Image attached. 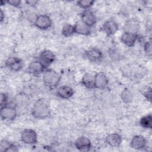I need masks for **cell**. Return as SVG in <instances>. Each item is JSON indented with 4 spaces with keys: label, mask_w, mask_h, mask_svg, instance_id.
Here are the masks:
<instances>
[{
    "label": "cell",
    "mask_w": 152,
    "mask_h": 152,
    "mask_svg": "<svg viewBox=\"0 0 152 152\" xmlns=\"http://www.w3.org/2000/svg\"><path fill=\"white\" fill-rule=\"evenodd\" d=\"M31 113L37 119H45L50 115V108L47 102L43 99H37L33 104Z\"/></svg>",
    "instance_id": "6da1fadb"
},
{
    "label": "cell",
    "mask_w": 152,
    "mask_h": 152,
    "mask_svg": "<svg viewBox=\"0 0 152 152\" xmlns=\"http://www.w3.org/2000/svg\"><path fill=\"white\" fill-rule=\"evenodd\" d=\"M61 80V75L53 69L47 68L43 74V84L50 90L56 88L60 83Z\"/></svg>",
    "instance_id": "7a4b0ae2"
},
{
    "label": "cell",
    "mask_w": 152,
    "mask_h": 152,
    "mask_svg": "<svg viewBox=\"0 0 152 152\" xmlns=\"http://www.w3.org/2000/svg\"><path fill=\"white\" fill-rule=\"evenodd\" d=\"M84 58L91 62H100L103 58V54L101 50L97 48H90L85 50L83 53Z\"/></svg>",
    "instance_id": "3957f363"
},
{
    "label": "cell",
    "mask_w": 152,
    "mask_h": 152,
    "mask_svg": "<svg viewBox=\"0 0 152 152\" xmlns=\"http://www.w3.org/2000/svg\"><path fill=\"white\" fill-rule=\"evenodd\" d=\"M21 141L28 145H34L37 142V134L32 129H25L21 132Z\"/></svg>",
    "instance_id": "277c9868"
},
{
    "label": "cell",
    "mask_w": 152,
    "mask_h": 152,
    "mask_svg": "<svg viewBox=\"0 0 152 152\" xmlns=\"http://www.w3.org/2000/svg\"><path fill=\"white\" fill-rule=\"evenodd\" d=\"M0 116L2 121H11L16 118L17 112L14 107L7 104L1 107Z\"/></svg>",
    "instance_id": "5b68a950"
},
{
    "label": "cell",
    "mask_w": 152,
    "mask_h": 152,
    "mask_svg": "<svg viewBox=\"0 0 152 152\" xmlns=\"http://www.w3.org/2000/svg\"><path fill=\"white\" fill-rule=\"evenodd\" d=\"M5 66L12 72L20 71L24 66L23 60L18 57H9L5 62Z\"/></svg>",
    "instance_id": "8992f818"
},
{
    "label": "cell",
    "mask_w": 152,
    "mask_h": 152,
    "mask_svg": "<svg viewBox=\"0 0 152 152\" xmlns=\"http://www.w3.org/2000/svg\"><path fill=\"white\" fill-rule=\"evenodd\" d=\"M34 25L41 30H46L51 27L52 21L48 15L40 14L37 15Z\"/></svg>",
    "instance_id": "52a82bcc"
},
{
    "label": "cell",
    "mask_w": 152,
    "mask_h": 152,
    "mask_svg": "<svg viewBox=\"0 0 152 152\" xmlns=\"http://www.w3.org/2000/svg\"><path fill=\"white\" fill-rule=\"evenodd\" d=\"M46 69L47 66H46L39 59L31 62L28 66V72L35 76H37L42 74H43Z\"/></svg>",
    "instance_id": "ba28073f"
},
{
    "label": "cell",
    "mask_w": 152,
    "mask_h": 152,
    "mask_svg": "<svg viewBox=\"0 0 152 152\" xmlns=\"http://www.w3.org/2000/svg\"><path fill=\"white\" fill-rule=\"evenodd\" d=\"M74 145L78 150L83 152L88 151L91 148V142L90 140L86 136L79 137L75 140Z\"/></svg>",
    "instance_id": "9c48e42d"
},
{
    "label": "cell",
    "mask_w": 152,
    "mask_h": 152,
    "mask_svg": "<svg viewBox=\"0 0 152 152\" xmlns=\"http://www.w3.org/2000/svg\"><path fill=\"white\" fill-rule=\"evenodd\" d=\"M80 17V20L90 27H93L97 22V18L96 15L90 9L84 10L81 12Z\"/></svg>",
    "instance_id": "30bf717a"
},
{
    "label": "cell",
    "mask_w": 152,
    "mask_h": 152,
    "mask_svg": "<svg viewBox=\"0 0 152 152\" xmlns=\"http://www.w3.org/2000/svg\"><path fill=\"white\" fill-rule=\"evenodd\" d=\"M95 88L103 90L106 88L109 84V79L103 72H97L94 75Z\"/></svg>",
    "instance_id": "8fae6325"
},
{
    "label": "cell",
    "mask_w": 152,
    "mask_h": 152,
    "mask_svg": "<svg viewBox=\"0 0 152 152\" xmlns=\"http://www.w3.org/2000/svg\"><path fill=\"white\" fill-rule=\"evenodd\" d=\"M56 59L55 53L50 50H44L39 55V60L40 61L46 66H48L54 62Z\"/></svg>",
    "instance_id": "7c38bea8"
},
{
    "label": "cell",
    "mask_w": 152,
    "mask_h": 152,
    "mask_svg": "<svg viewBox=\"0 0 152 152\" xmlns=\"http://www.w3.org/2000/svg\"><path fill=\"white\" fill-rule=\"evenodd\" d=\"M123 28L124 32H128L137 34L140 30L139 22L135 18H129L125 21Z\"/></svg>",
    "instance_id": "4fadbf2b"
},
{
    "label": "cell",
    "mask_w": 152,
    "mask_h": 152,
    "mask_svg": "<svg viewBox=\"0 0 152 152\" xmlns=\"http://www.w3.org/2000/svg\"><path fill=\"white\" fill-rule=\"evenodd\" d=\"M119 26L118 23L112 20L106 21L102 26V29L107 36L114 35L118 30Z\"/></svg>",
    "instance_id": "5bb4252c"
},
{
    "label": "cell",
    "mask_w": 152,
    "mask_h": 152,
    "mask_svg": "<svg viewBox=\"0 0 152 152\" xmlns=\"http://www.w3.org/2000/svg\"><path fill=\"white\" fill-rule=\"evenodd\" d=\"M146 145L147 141L142 135H135L132 138L130 141L131 147L135 150H142L146 147Z\"/></svg>",
    "instance_id": "9a60e30c"
},
{
    "label": "cell",
    "mask_w": 152,
    "mask_h": 152,
    "mask_svg": "<svg viewBox=\"0 0 152 152\" xmlns=\"http://www.w3.org/2000/svg\"><path fill=\"white\" fill-rule=\"evenodd\" d=\"M74 94V89L71 87L66 85L59 87L56 90V95L62 99H69L73 96Z\"/></svg>",
    "instance_id": "2e32d148"
},
{
    "label": "cell",
    "mask_w": 152,
    "mask_h": 152,
    "mask_svg": "<svg viewBox=\"0 0 152 152\" xmlns=\"http://www.w3.org/2000/svg\"><path fill=\"white\" fill-rule=\"evenodd\" d=\"M137 38V34L124 31L121 36L120 40L125 46L128 47H132L135 44Z\"/></svg>",
    "instance_id": "e0dca14e"
},
{
    "label": "cell",
    "mask_w": 152,
    "mask_h": 152,
    "mask_svg": "<svg viewBox=\"0 0 152 152\" xmlns=\"http://www.w3.org/2000/svg\"><path fill=\"white\" fill-rule=\"evenodd\" d=\"M122 141V136L116 132L110 133L106 137V143L112 147H118L120 146Z\"/></svg>",
    "instance_id": "ac0fdd59"
},
{
    "label": "cell",
    "mask_w": 152,
    "mask_h": 152,
    "mask_svg": "<svg viewBox=\"0 0 152 152\" xmlns=\"http://www.w3.org/2000/svg\"><path fill=\"white\" fill-rule=\"evenodd\" d=\"M74 26L75 33L77 34L83 36H89L91 33V27H88L81 20L77 21Z\"/></svg>",
    "instance_id": "d6986e66"
},
{
    "label": "cell",
    "mask_w": 152,
    "mask_h": 152,
    "mask_svg": "<svg viewBox=\"0 0 152 152\" xmlns=\"http://www.w3.org/2000/svg\"><path fill=\"white\" fill-rule=\"evenodd\" d=\"M81 84L88 89H93L95 88V80L94 75L90 74H85L81 80Z\"/></svg>",
    "instance_id": "ffe728a7"
},
{
    "label": "cell",
    "mask_w": 152,
    "mask_h": 152,
    "mask_svg": "<svg viewBox=\"0 0 152 152\" xmlns=\"http://www.w3.org/2000/svg\"><path fill=\"white\" fill-rule=\"evenodd\" d=\"M140 125L141 127L146 129H151L152 115L151 113L147 114L140 118Z\"/></svg>",
    "instance_id": "44dd1931"
},
{
    "label": "cell",
    "mask_w": 152,
    "mask_h": 152,
    "mask_svg": "<svg viewBox=\"0 0 152 152\" xmlns=\"http://www.w3.org/2000/svg\"><path fill=\"white\" fill-rule=\"evenodd\" d=\"M74 33H75V31L74 25L67 23L63 26L61 30V34L64 37H68L72 36Z\"/></svg>",
    "instance_id": "7402d4cb"
},
{
    "label": "cell",
    "mask_w": 152,
    "mask_h": 152,
    "mask_svg": "<svg viewBox=\"0 0 152 152\" xmlns=\"http://www.w3.org/2000/svg\"><path fill=\"white\" fill-rule=\"evenodd\" d=\"M121 98L123 102L128 103L132 101L134 99V94L129 89L125 88L121 93Z\"/></svg>",
    "instance_id": "603a6c76"
},
{
    "label": "cell",
    "mask_w": 152,
    "mask_h": 152,
    "mask_svg": "<svg viewBox=\"0 0 152 152\" xmlns=\"http://www.w3.org/2000/svg\"><path fill=\"white\" fill-rule=\"evenodd\" d=\"M94 3L95 1L93 0H80L77 1V5L84 10L90 9Z\"/></svg>",
    "instance_id": "cb8c5ba5"
},
{
    "label": "cell",
    "mask_w": 152,
    "mask_h": 152,
    "mask_svg": "<svg viewBox=\"0 0 152 152\" xmlns=\"http://www.w3.org/2000/svg\"><path fill=\"white\" fill-rule=\"evenodd\" d=\"M12 143L6 140H2L0 143V151L1 152H8V149L11 146Z\"/></svg>",
    "instance_id": "d4e9b609"
},
{
    "label": "cell",
    "mask_w": 152,
    "mask_h": 152,
    "mask_svg": "<svg viewBox=\"0 0 152 152\" xmlns=\"http://www.w3.org/2000/svg\"><path fill=\"white\" fill-rule=\"evenodd\" d=\"M152 46H151V40L146 42L144 45V50L146 55L148 56H151V51H152Z\"/></svg>",
    "instance_id": "484cf974"
},
{
    "label": "cell",
    "mask_w": 152,
    "mask_h": 152,
    "mask_svg": "<svg viewBox=\"0 0 152 152\" xmlns=\"http://www.w3.org/2000/svg\"><path fill=\"white\" fill-rule=\"evenodd\" d=\"M8 100V96L5 93H1L0 96V105L1 107L7 105Z\"/></svg>",
    "instance_id": "4316f807"
},
{
    "label": "cell",
    "mask_w": 152,
    "mask_h": 152,
    "mask_svg": "<svg viewBox=\"0 0 152 152\" xmlns=\"http://www.w3.org/2000/svg\"><path fill=\"white\" fill-rule=\"evenodd\" d=\"M6 3L16 8H20L21 6V1L20 0H8Z\"/></svg>",
    "instance_id": "83f0119b"
},
{
    "label": "cell",
    "mask_w": 152,
    "mask_h": 152,
    "mask_svg": "<svg viewBox=\"0 0 152 152\" xmlns=\"http://www.w3.org/2000/svg\"><path fill=\"white\" fill-rule=\"evenodd\" d=\"M109 55L110 56V58H112L113 61L119 60L120 58V55L118 52H116L115 50H110L109 52Z\"/></svg>",
    "instance_id": "f1b7e54d"
},
{
    "label": "cell",
    "mask_w": 152,
    "mask_h": 152,
    "mask_svg": "<svg viewBox=\"0 0 152 152\" xmlns=\"http://www.w3.org/2000/svg\"><path fill=\"white\" fill-rule=\"evenodd\" d=\"M144 96L148 102H151V87L147 88V90L144 92Z\"/></svg>",
    "instance_id": "f546056e"
},
{
    "label": "cell",
    "mask_w": 152,
    "mask_h": 152,
    "mask_svg": "<svg viewBox=\"0 0 152 152\" xmlns=\"http://www.w3.org/2000/svg\"><path fill=\"white\" fill-rule=\"evenodd\" d=\"M37 17V15H36V14L34 13H30L28 14V20L32 23H34L36 20V18Z\"/></svg>",
    "instance_id": "4dcf8cb0"
},
{
    "label": "cell",
    "mask_w": 152,
    "mask_h": 152,
    "mask_svg": "<svg viewBox=\"0 0 152 152\" xmlns=\"http://www.w3.org/2000/svg\"><path fill=\"white\" fill-rule=\"evenodd\" d=\"M5 19V14L2 10V9H0V21L2 23L4 20Z\"/></svg>",
    "instance_id": "1f68e13d"
},
{
    "label": "cell",
    "mask_w": 152,
    "mask_h": 152,
    "mask_svg": "<svg viewBox=\"0 0 152 152\" xmlns=\"http://www.w3.org/2000/svg\"><path fill=\"white\" fill-rule=\"evenodd\" d=\"M26 2L30 5H36V4L38 2V1H27Z\"/></svg>",
    "instance_id": "d6a6232c"
}]
</instances>
